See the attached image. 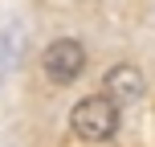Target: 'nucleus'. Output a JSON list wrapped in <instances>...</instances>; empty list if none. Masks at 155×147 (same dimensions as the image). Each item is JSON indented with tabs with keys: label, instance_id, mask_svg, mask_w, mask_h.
<instances>
[{
	"label": "nucleus",
	"instance_id": "nucleus-1",
	"mask_svg": "<svg viewBox=\"0 0 155 147\" xmlns=\"http://www.w3.org/2000/svg\"><path fill=\"white\" fill-rule=\"evenodd\" d=\"M70 127L82 143H110L118 131V106L106 98V94H90L74 106L70 115Z\"/></svg>",
	"mask_w": 155,
	"mask_h": 147
},
{
	"label": "nucleus",
	"instance_id": "nucleus-2",
	"mask_svg": "<svg viewBox=\"0 0 155 147\" xmlns=\"http://www.w3.org/2000/svg\"><path fill=\"white\" fill-rule=\"evenodd\" d=\"M41 70H45V78H49L53 86H70V82H78L82 70H86V49H82V41H74V37L49 41L45 53H41Z\"/></svg>",
	"mask_w": 155,
	"mask_h": 147
},
{
	"label": "nucleus",
	"instance_id": "nucleus-3",
	"mask_svg": "<svg viewBox=\"0 0 155 147\" xmlns=\"http://www.w3.org/2000/svg\"><path fill=\"white\" fill-rule=\"evenodd\" d=\"M143 94H147V78H143L139 65H131V62L110 65V74H106V98L114 102V106H131V102H139Z\"/></svg>",
	"mask_w": 155,
	"mask_h": 147
}]
</instances>
